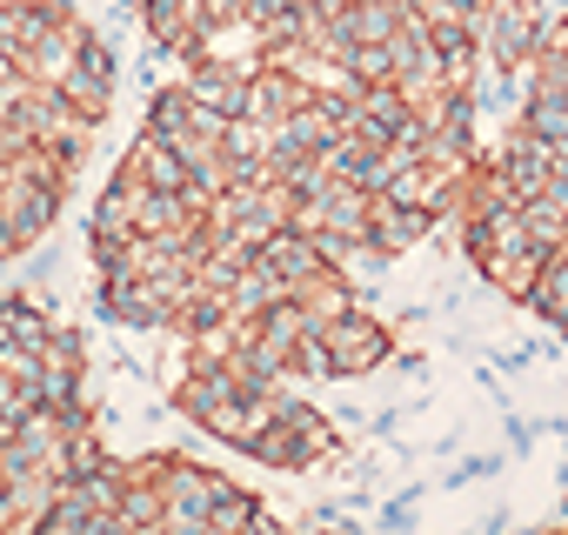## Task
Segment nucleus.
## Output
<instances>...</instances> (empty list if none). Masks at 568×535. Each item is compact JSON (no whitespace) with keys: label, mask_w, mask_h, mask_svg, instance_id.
<instances>
[{"label":"nucleus","mask_w":568,"mask_h":535,"mask_svg":"<svg viewBox=\"0 0 568 535\" xmlns=\"http://www.w3.org/2000/svg\"><path fill=\"white\" fill-rule=\"evenodd\" d=\"M174 408L267 468H315L335 448L328 415L308 408L288 382L254 375L247 362H227V355H201V349H187V375L174 382Z\"/></svg>","instance_id":"1"},{"label":"nucleus","mask_w":568,"mask_h":535,"mask_svg":"<svg viewBox=\"0 0 568 535\" xmlns=\"http://www.w3.org/2000/svg\"><path fill=\"white\" fill-rule=\"evenodd\" d=\"M388 355H395V335H388V322H375L368 309H348L342 322L322 329V362H328L335 382H348V375H375Z\"/></svg>","instance_id":"2"}]
</instances>
